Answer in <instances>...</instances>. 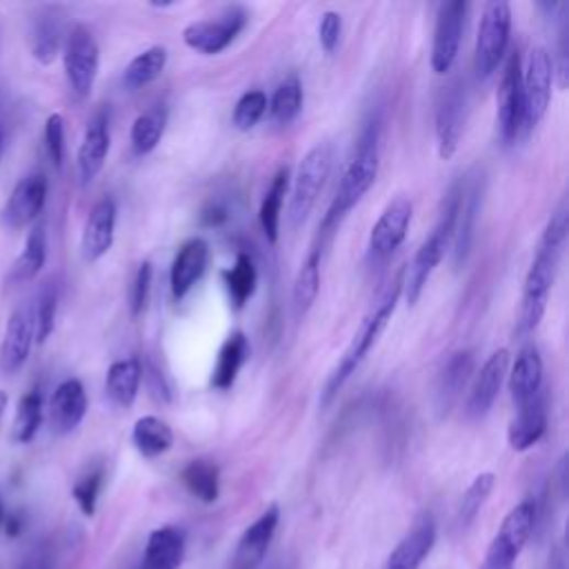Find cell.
I'll list each match as a JSON object with an SVG mask.
<instances>
[{"mask_svg": "<svg viewBox=\"0 0 569 569\" xmlns=\"http://www.w3.org/2000/svg\"><path fill=\"white\" fill-rule=\"evenodd\" d=\"M340 34H343V19H340L338 12H325L318 25V41L327 54L336 52Z\"/></svg>", "mask_w": 569, "mask_h": 569, "instance_id": "c3c4849f", "label": "cell"}, {"mask_svg": "<svg viewBox=\"0 0 569 569\" xmlns=\"http://www.w3.org/2000/svg\"><path fill=\"white\" fill-rule=\"evenodd\" d=\"M322 241H316V245L311 248V252L307 254L305 263L298 270V276L294 281V309L296 316L303 318L311 305L316 303L318 289H320V261H322Z\"/></svg>", "mask_w": 569, "mask_h": 569, "instance_id": "4dcf8cb0", "label": "cell"}, {"mask_svg": "<svg viewBox=\"0 0 569 569\" xmlns=\"http://www.w3.org/2000/svg\"><path fill=\"white\" fill-rule=\"evenodd\" d=\"M207 263H209V245L203 239H192L180 248L169 274L172 294L176 300L185 298L192 292L196 281L205 274Z\"/></svg>", "mask_w": 569, "mask_h": 569, "instance_id": "cb8c5ba5", "label": "cell"}, {"mask_svg": "<svg viewBox=\"0 0 569 569\" xmlns=\"http://www.w3.org/2000/svg\"><path fill=\"white\" fill-rule=\"evenodd\" d=\"M152 263H141L139 265V272L132 281V289H130V311L132 316H141L145 305H147V298H150V289H152Z\"/></svg>", "mask_w": 569, "mask_h": 569, "instance_id": "7dc6e473", "label": "cell"}, {"mask_svg": "<svg viewBox=\"0 0 569 569\" xmlns=\"http://www.w3.org/2000/svg\"><path fill=\"white\" fill-rule=\"evenodd\" d=\"M466 123V87L461 83H451L436 107V141L438 156L449 161L459 150L461 134Z\"/></svg>", "mask_w": 569, "mask_h": 569, "instance_id": "5bb4252c", "label": "cell"}, {"mask_svg": "<svg viewBox=\"0 0 569 569\" xmlns=\"http://www.w3.org/2000/svg\"><path fill=\"white\" fill-rule=\"evenodd\" d=\"M43 416H45L43 394L39 390L28 392L19 401V409H17V418H14V427H12V440L19 445L32 442L43 425Z\"/></svg>", "mask_w": 569, "mask_h": 569, "instance_id": "8d00e7d4", "label": "cell"}, {"mask_svg": "<svg viewBox=\"0 0 569 569\" xmlns=\"http://www.w3.org/2000/svg\"><path fill=\"white\" fill-rule=\"evenodd\" d=\"M248 359H250V340L245 338V333L237 331L225 340L218 352L216 368L211 374V385L220 392L230 390L237 383V376L248 363Z\"/></svg>", "mask_w": 569, "mask_h": 569, "instance_id": "f1b7e54d", "label": "cell"}, {"mask_svg": "<svg viewBox=\"0 0 569 569\" xmlns=\"http://www.w3.org/2000/svg\"><path fill=\"white\" fill-rule=\"evenodd\" d=\"M54 551H52V547H47V545H43V547H39V549H34L21 565H19V569H54Z\"/></svg>", "mask_w": 569, "mask_h": 569, "instance_id": "681fc988", "label": "cell"}, {"mask_svg": "<svg viewBox=\"0 0 569 569\" xmlns=\"http://www.w3.org/2000/svg\"><path fill=\"white\" fill-rule=\"evenodd\" d=\"M222 278H225L227 292H230V298L234 300V305L243 307L252 298L256 283H259V274H256V265H254L252 256L239 254L234 267L227 270L222 274Z\"/></svg>", "mask_w": 569, "mask_h": 569, "instance_id": "ab89813d", "label": "cell"}, {"mask_svg": "<svg viewBox=\"0 0 569 569\" xmlns=\"http://www.w3.org/2000/svg\"><path fill=\"white\" fill-rule=\"evenodd\" d=\"M165 123H167V117L163 109H150L141 113V117L134 121L132 134H130L132 150L136 156H147L158 147L165 134Z\"/></svg>", "mask_w": 569, "mask_h": 569, "instance_id": "f35d334b", "label": "cell"}, {"mask_svg": "<svg viewBox=\"0 0 569 569\" xmlns=\"http://www.w3.org/2000/svg\"><path fill=\"white\" fill-rule=\"evenodd\" d=\"M117 203L111 198H100L91 207L80 239V254L87 263L100 261L111 250L117 237Z\"/></svg>", "mask_w": 569, "mask_h": 569, "instance_id": "ac0fdd59", "label": "cell"}, {"mask_svg": "<svg viewBox=\"0 0 569 569\" xmlns=\"http://www.w3.org/2000/svg\"><path fill=\"white\" fill-rule=\"evenodd\" d=\"M185 558V532L178 527L154 529L147 538L141 569H178Z\"/></svg>", "mask_w": 569, "mask_h": 569, "instance_id": "484cf974", "label": "cell"}, {"mask_svg": "<svg viewBox=\"0 0 569 569\" xmlns=\"http://www.w3.org/2000/svg\"><path fill=\"white\" fill-rule=\"evenodd\" d=\"M3 152H6V132L0 128V161H3Z\"/></svg>", "mask_w": 569, "mask_h": 569, "instance_id": "11a10c76", "label": "cell"}, {"mask_svg": "<svg viewBox=\"0 0 569 569\" xmlns=\"http://www.w3.org/2000/svg\"><path fill=\"white\" fill-rule=\"evenodd\" d=\"M45 263H47V232L43 225H36L25 241L23 252L19 254V259L12 267L10 281L12 283L34 281L43 272Z\"/></svg>", "mask_w": 569, "mask_h": 569, "instance_id": "d6a6232c", "label": "cell"}, {"mask_svg": "<svg viewBox=\"0 0 569 569\" xmlns=\"http://www.w3.org/2000/svg\"><path fill=\"white\" fill-rule=\"evenodd\" d=\"M34 58L41 65H52L61 52V28L54 19L45 17L39 21L34 30V43H32Z\"/></svg>", "mask_w": 569, "mask_h": 569, "instance_id": "ee69618b", "label": "cell"}, {"mask_svg": "<svg viewBox=\"0 0 569 569\" xmlns=\"http://www.w3.org/2000/svg\"><path fill=\"white\" fill-rule=\"evenodd\" d=\"M8 405H10L8 392H0V423H3V416H6V412H8Z\"/></svg>", "mask_w": 569, "mask_h": 569, "instance_id": "f5cc1de1", "label": "cell"}, {"mask_svg": "<svg viewBox=\"0 0 569 569\" xmlns=\"http://www.w3.org/2000/svg\"><path fill=\"white\" fill-rule=\"evenodd\" d=\"M567 205L560 203L558 209L551 214L547 220V227L543 232L536 259L532 261V267L525 276L523 285V298H521V320H518V331L521 333H532L547 309L549 292L554 287L558 261L567 241Z\"/></svg>", "mask_w": 569, "mask_h": 569, "instance_id": "6da1fadb", "label": "cell"}, {"mask_svg": "<svg viewBox=\"0 0 569 569\" xmlns=\"http://www.w3.org/2000/svg\"><path fill=\"white\" fill-rule=\"evenodd\" d=\"M63 63L72 91L78 98L91 96L100 67V50L94 34L85 25H76L67 36Z\"/></svg>", "mask_w": 569, "mask_h": 569, "instance_id": "9c48e42d", "label": "cell"}, {"mask_svg": "<svg viewBox=\"0 0 569 569\" xmlns=\"http://www.w3.org/2000/svg\"><path fill=\"white\" fill-rule=\"evenodd\" d=\"M278 521H281V510L276 505H272L245 529V534L237 547L232 569H256L263 562V558L270 549V543L276 534Z\"/></svg>", "mask_w": 569, "mask_h": 569, "instance_id": "44dd1931", "label": "cell"}, {"mask_svg": "<svg viewBox=\"0 0 569 569\" xmlns=\"http://www.w3.org/2000/svg\"><path fill=\"white\" fill-rule=\"evenodd\" d=\"M267 102H270V100H267V94H265V91H261V89L245 91V94L239 98L237 107H234V117H232L234 128H237L239 132H250V130H254V128L261 123V119L265 117Z\"/></svg>", "mask_w": 569, "mask_h": 569, "instance_id": "b9f144b4", "label": "cell"}, {"mask_svg": "<svg viewBox=\"0 0 569 569\" xmlns=\"http://www.w3.org/2000/svg\"><path fill=\"white\" fill-rule=\"evenodd\" d=\"M461 198H463V187H453L449 192V198L440 211L436 227L427 237V241L418 248V252L414 254V261L409 263L407 272L403 274V292H405L409 307L418 303L427 281L431 278L434 270L438 267V263L445 259V254L449 250V243L453 239V227H457Z\"/></svg>", "mask_w": 569, "mask_h": 569, "instance_id": "277c9868", "label": "cell"}, {"mask_svg": "<svg viewBox=\"0 0 569 569\" xmlns=\"http://www.w3.org/2000/svg\"><path fill=\"white\" fill-rule=\"evenodd\" d=\"M34 343H36L34 311L32 307H19L12 311L6 327L3 343H0V372L6 376L21 372L32 354Z\"/></svg>", "mask_w": 569, "mask_h": 569, "instance_id": "9a60e30c", "label": "cell"}, {"mask_svg": "<svg viewBox=\"0 0 569 569\" xmlns=\"http://www.w3.org/2000/svg\"><path fill=\"white\" fill-rule=\"evenodd\" d=\"M167 67V50L161 45H154L139 54L123 72V87L128 91H139L154 83Z\"/></svg>", "mask_w": 569, "mask_h": 569, "instance_id": "e575fe53", "label": "cell"}, {"mask_svg": "<svg viewBox=\"0 0 569 569\" xmlns=\"http://www.w3.org/2000/svg\"><path fill=\"white\" fill-rule=\"evenodd\" d=\"M143 381V365L139 359H123L111 363L105 379V392L109 401L119 407H132L136 403Z\"/></svg>", "mask_w": 569, "mask_h": 569, "instance_id": "83f0119b", "label": "cell"}, {"mask_svg": "<svg viewBox=\"0 0 569 569\" xmlns=\"http://www.w3.org/2000/svg\"><path fill=\"white\" fill-rule=\"evenodd\" d=\"M496 121H499V132L505 145L514 143L516 136L523 130V67L521 58L514 52L503 69L501 87L496 94Z\"/></svg>", "mask_w": 569, "mask_h": 569, "instance_id": "4fadbf2b", "label": "cell"}, {"mask_svg": "<svg viewBox=\"0 0 569 569\" xmlns=\"http://www.w3.org/2000/svg\"><path fill=\"white\" fill-rule=\"evenodd\" d=\"M379 141H381V130H379V121H374L363 130L357 152H354L343 178H340V183H338L336 196L320 222L318 241L327 243L329 234L340 225V220H343L363 200V196L376 183L379 165H381Z\"/></svg>", "mask_w": 569, "mask_h": 569, "instance_id": "7a4b0ae2", "label": "cell"}, {"mask_svg": "<svg viewBox=\"0 0 569 569\" xmlns=\"http://www.w3.org/2000/svg\"><path fill=\"white\" fill-rule=\"evenodd\" d=\"M109 143H111L109 121H107V113L100 111L89 121L83 143L78 147L76 165H78V178H80L83 187L91 185L96 180V176L102 172L107 154H109Z\"/></svg>", "mask_w": 569, "mask_h": 569, "instance_id": "ffe728a7", "label": "cell"}, {"mask_svg": "<svg viewBox=\"0 0 569 569\" xmlns=\"http://www.w3.org/2000/svg\"><path fill=\"white\" fill-rule=\"evenodd\" d=\"M479 203H481V187L479 183H472L468 189L463 187V198L457 216V227H453V263L461 265L468 259L472 239H474V225L479 216Z\"/></svg>", "mask_w": 569, "mask_h": 569, "instance_id": "f546056e", "label": "cell"}, {"mask_svg": "<svg viewBox=\"0 0 569 569\" xmlns=\"http://www.w3.org/2000/svg\"><path fill=\"white\" fill-rule=\"evenodd\" d=\"M507 370H510V352L507 350H499L494 352L483 368L479 370V374L474 376L470 396H468V405H466V414L470 418H483L494 401L501 394V387L507 379Z\"/></svg>", "mask_w": 569, "mask_h": 569, "instance_id": "e0dca14e", "label": "cell"}, {"mask_svg": "<svg viewBox=\"0 0 569 569\" xmlns=\"http://www.w3.org/2000/svg\"><path fill=\"white\" fill-rule=\"evenodd\" d=\"M132 442L145 459L163 457L174 445L172 427L158 416H143L132 429Z\"/></svg>", "mask_w": 569, "mask_h": 569, "instance_id": "1f68e13d", "label": "cell"}, {"mask_svg": "<svg viewBox=\"0 0 569 569\" xmlns=\"http://www.w3.org/2000/svg\"><path fill=\"white\" fill-rule=\"evenodd\" d=\"M414 216V205L407 196H396L390 200L372 227L368 254L372 263H385L403 245L409 232Z\"/></svg>", "mask_w": 569, "mask_h": 569, "instance_id": "8fae6325", "label": "cell"}, {"mask_svg": "<svg viewBox=\"0 0 569 569\" xmlns=\"http://www.w3.org/2000/svg\"><path fill=\"white\" fill-rule=\"evenodd\" d=\"M494 485H496V477H494L492 472L479 474V477L472 481V485L468 488V492H466V496H463V501H461V507H459V516H457L459 527L468 529V527L477 521V516L481 514L483 505L488 503V499H490Z\"/></svg>", "mask_w": 569, "mask_h": 569, "instance_id": "60d3db41", "label": "cell"}, {"mask_svg": "<svg viewBox=\"0 0 569 569\" xmlns=\"http://www.w3.org/2000/svg\"><path fill=\"white\" fill-rule=\"evenodd\" d=\"M6 503H3V496H0V529H3V523H6Z\"/></svg>", "mask_w": 569, "mask_h": 569, "instance_id": "db71d44e", "label": "cell"}, {"mask_svg": "<svg viewBox=\"0 0 569 569\" xmlns=\"http://www.w3.org/2000/svg\"><path fill=\"white\" fill-rule=\"evenodd\" d=\"M543 392V359L534 346L521 350L516 363L510 372V394L512 401L525 405Z\"/></svg>", "mask_w": 569, "mask_h": 569, "instance_id": "4316f807", "label": "cell"}, {"mask_svg": "<svg viewBox=\"0 0 569 569\" xmlns=\"http://www.w3.org/2000/svg\"><path fill=\"white\" fill-rule=\"evenodd\" d=\"M34 311V329H36V343L43 346L50 340L54 327H56V311H58V289L54 285L43 287Z\"/></svg>", "mask_w": 569, "mask_h": 569, "instance_id": "7bdbcfd3", "label": "cell"}, {"mask_svg": "<svg viewBox=\"0 0 569 569\" xmlns=\"http://www.w3.org/2000/svg\"><path fill=\"white\" fill-rule=\"evenodd\" d=\"M554 58L545 47H532L523 67V128L532 132L549 109Z\"/></svg>", "mask_w": 569, "mask_h": 569, "instance_id": "52a82bcc", "label": "cell"}, {"mask_svg": "<svg viewBox=\"0 0 569 569\" xmlns=\"http://www.w3.org/2000/svg\"><path fill=\"white\" fill-rule=\"evenodd\" d=\"M436 543V523L431 514H423L414 527L394 547L383 569H420L423 560L429 556Z\"/></svg>", "mask_w": 569, "mask_h": 569, "instance_id": "7402d4cb", "label": "cell"}, {"mask_svg": "<svg viewBox=\"0 0 569 569\" xmlns=\"http://www.w3.org/2000/svg\"><path fill=\"white\" fill-rule=\"evenodd\" d=\"M45 150L54 167L61 169L65 161V119L61 113H52L45 123Z\"/></svg>", "mask_w": 569, "mask_h": 569, "instance_id": "bcb514c9", "label": "cell"}, {"mask_svg": "<svg viewBox=\"0 0 569 569\" xmlns=\"http://www.w3.org/2000/svg\"><path fill=\"white\" fill-rule=\"evenodd\" d=\"M466 17H468V3H463V0H449V3H442L438 8L434 43H431V69L438 76L447 74L459 58Z\"/></svg>", "mask_w": 569, "mask_h": 569, "instance_id": "7c38bea8", "label": "cell"}, {"mask_svg": "<svg viewBox=\"0 0 569 569\" xmlns=\"http://www.w3.org/2000/svg\"><path fill=\"white\" fill-rule=\"evenodd\" d=\"M47 192H50V185L43 174H30L21 178L6 203V209H3L6 225L12 227V230H23V227L32 225L41 216L47 203Z\"/></svg>", "mask_w": 569, "mask_h": 569, "instance_id": "2e32d148", "label": "cell"}, {"mask_svg": "<svg viewBox=\"0 0 569 569\" xmlns=\"http://www.w3.org/2000/svg\"><path fill=\"white\" fill-rule=\"evenodd\" d=\"M245 23H248V14L243 8H227L216 19L189 23L183 32V41L189 50L198 54L216 56L237 41Z\"/></svg>", "mask_w": 569, "mask_h": 569, "instance_id": "30bf717a", "label": "cell"}, {"mask_svg": "<svg viewBox=\"0 0 569 569\" xmlns=\"http://www.w3.org/2000/svg\"><path fill=\"white\" fill-rule=\"evenodd\" d=\"M274 123L289 125L303 109V83L296 74H289L274 91L272 100L267 102Z\"/></svg>", "mask_w": 569, "mask_h": 569, "instance_id": "74e56055", "label": "cell"}, {"mask_svg": "<svg viewBox=\"0 0 569 569\" xmlns=\"http://www.w3.org/2000/svg\"><path fill=\"white\" fill-rule=\"evenodd\" d=\"M512 36V6L505 0H492L483 8L479 25L474 67L479 78H490L501 65Z\"/></svg>", "mask_w": 569, "mask_h": 569, "instance_id": "5b68a950", "label": "cell"}, {"mask_svg": "<svg viewBox=\"0 0 569 569\" xmlns=\"http://www.w3.org/2000/svg\"><path fill=\"white\" fill-rule=\"evenodd\" d=\"M331 147L327 143H320L311 147L305 158L298 165L294 187H292V200H289V222L292 227H298L307 220L309 211L314 209L325 180L331 172Z\"/></svg>", "mask_w": 569, "mask_h": 569, "instance_id": "8992f818", "label": "cell"}, {"mask_svg": "<svg viewBox=\"0 0 569 569\" xmlns=\"http://www.w3.org/2000/svg\"><path fill=\"white\" fill-rule=\"evenodd\" d=\"M102 479H105L102 468H94V470H89L87 474H83V477L76 481L74 490H72L74 501H76V505L80 507V512H83L85 516H94V514H96V503H98V496H100Z\"/></svg>", "mask_w": 569, "mask_h": 569, "instance_id": "f6af8a7d", "label": "cell"}, {"mask_svg": "<svg viewBox=\"0 0 569 569\" xmlns=\"http://www.w3.org/2000/svg\"><path fill=\"white\" fill-rule=\"evenodd\" d=\"M180 481L183 485L187 488V492L198 499L200 503L209 505V503H216L218 501V494H220V472L214 463L209 461H192L183 474H180Z\"/></svg>", "mask_w": 569, "mask_h": 569, "instance_id": "d590c367", "label": "cell"}, {"mask_svg": "<svg viewBox=\"0 0 569 569\" xmlns=\"http://www.w3.org/2000/svg\"><path fill=\"white\" fill-rule=\"evenodd\" d=\"M547 431V407L543 392L527 401L525 405H518L514 420L507 429V440L514 451H527L532 449Z\"/></svg>", "mask_w": 569, "mask_h": 569, "instance_id": "d4e9b609", "label": "cell"}, {"mask_svg": "<svg viewBox=\"0 0 569 569\" xmlns=\"http://www.w3.org/2000/svg\"><path fill=\"white\" fill-rule=\"evenodd\" d=\"M3 527H6V532H8L10 538H17V536H21V532H23V527H25V521H23L21 514H10V516H6Z\"/></svg>", "mask_w": 569, "mask_h": 569, "instance_id": "816d5d0a", "label": "cell"}, {"mask_svg": "<svg viewBox=\"0 0 569 569\" xmlns=\"http://www.w3.org/2000/svg\"><path fill=\"white\" fill-rule=\"evenodd\" d=\"M289 192V169L283 167L278 169V174L274 176L265 198H263V205H261V227L265 232V239L276 245L278 243V234H281V214H283V203H285V196Z\"/></svg>", "mask_w": 569, "mask_h": 569, "instance_id": "836d02e7", "label": "cell"}, {"mask_svg": "<svg viewBox=\"0 0 569 569\" xmlns=\"http://www.w3.org/2000/svg\"><path fill=\"white\" fill-rule=\"evenodd\" d=\"M225 220H227V209H225L222 205H218V203L209 205V207L203 211V222L209 225V227H218V225H222Z\"/></svg>", "mask_w": 569, "mask_h": 569, "instance_id": "f907efd6", "label": "cell"}, {"mask_svg": "<svg viewBox=\"0 0 569 569\" xmlns=\"http://www.w3.org/2000/svg\"><path fill=\"white\" fill-rule=\"evenodd\" d=\"M472 374H474V354L470 350H461L449 357V361L445 363V368L436 379V390H434L436 409L440 414L449 412L453 403L461 398L468 383L472 381Z\"/></svg>", "mask_w": 569, "mask_h": 569, "instance_id": "603a6c76", "label": "cell"}, {"mask_svg": "<svg viewBox=\"0 0 569 569\" xmlns=\"http://www.w3.org/2000/svg\"><path fill=\"white\" fill-rule=\"evenodd\" d=\"M87 392L78 379L63 381L50 398V423L61 436L72 434L87 416Z\"/></svg>", "mask_w": 569, "mask_h": 569, "instance_id": "d6986e66", "label": "cell"}, {"mask_svg": "<svg viewBox=\"0 0 569 569\" xmlns=\"http://www.w3.org/2000/svg\"><path fill=\"white\" fill-rule=\"evenodd\" d=\"M403 294V274L396 276V281L392 283V287H387V292L383 294V298L374 305V309L363 318L361 327L357 329L352 343L348 346L343 359L338 361L336 370L331 372L327 385H325V392H322V407H327L336 396L338 392L346 387V383L352 379V374H357V370L361 368V363L368 359V354L372 352V348L379 343L381 333L385 331L394 309H396V303Z\"/></svg>", "mask_w": 569, "mask_h": 569, "instance_id": "3957f363", "label": "cell"}, {"mask_svg": "<svg viewBox=\"0 0 569 569\" xmlns=\"http://www.w3.org/2000/svg\"><path fill=\"white\" fill-rule=\"evenodd\" d=\"M536 503L532 499L521 501L501 523L496 532L488 558L485 569H514L518 554L523 551L525 543L529 540L534 525H536Z\"/></svg>", "mask_w": 569, "mask_h": 569, "instance_id": "ba28073f", "label": "cell"}]
</instances>
